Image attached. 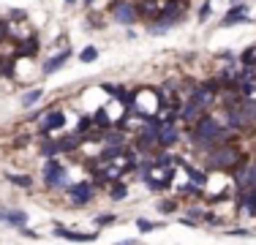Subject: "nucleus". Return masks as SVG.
Returning <instances> with one entry per match:
<instances>
[{
	"label": "nucleus",
	"instance_id": "obj_1",
	"mask_svg": "<svg viewBox=\"0 0 256 245\" xmlns=\"http://www.w3.org/2000/svg\"><path fill=\"white\" fill-rule=\"evenodd\" d=\"M242 161H248V156L232 142V144H221L212 152H207L202 169H207V172H232L234 166H240Z\"/></svg>",
	"mask_w": 256,
	"mask_h": 245
},
{
	"label": "nucleus",
	"instance_id": "obj_2",
	"mask_svg": "<svg viewBox=\"0 0 256 245\" xmlns=\"http://www.w3.org/2000/svg\"><path fill=\"white\" fill-rule=\"evenodd\" d=\"M226 134H232V131L221 122V118L212 114V112H204L194 126H188V139H191V144L212 142V139H221V136H226Z\"/></svg>",
	"mask_w": 256,
	"mask_h": 245
},
{
	"label": "nucleus",
	"instance_id": "obj_3",
	"mask_svg": "<svg viewBox=\"0 0 256 245\" xmlns=\"http://www.w3.org/2000/svg\"><path fill=\"white\" fill-rule=\"evenodd\" d=\"M71 177H68V166H66L63 161L58 158H46L44 164H41V186H44V191H58V194H66V188L71 186Z\"/></svg>",
	"mask_w": 256,
	"mask_h": 245
},
{
	"label": "nucleus",
	"instance_id": "obj_4",
	"mask_svg": "<svg viewBox=\"0 0 256 245\" xmlns=\"http://www.w3.org/2000/svg\"><path fill=\"white\" fill-rule=\"evenodd\" d=\"M66 196H68L71 207H88L90 202L96 199V186L93 180H74L68 188H66Z\"/></svg>",
	"mask_w": 256,
	"mask_h": 245
},
{
	"label": "nucleus",
	"instance_id": "obj_5",
	"mask_svg": "<svg viewBox=\"0 0 256 245\" xmlns=\"http://www.w3.org/2000/svg\"><path fill=\"white\" fill-rule=\"evenodd\" d=\"M63 128H66V112L63 109H46L44 118H38L36 136H52L54 131H63Z\"/></svg>",
	"mask_w": 256,
	"mask_h": 245
},
{
	"label": "nucleus",
	"instance_id": "obj_6",
	"mask_svg": "<svg viewBox=\"0 0 256 245\" xmlns=\"http://www.w3.org/2000/svg\"><path fill=\"white\" fill-rule=\"evenodd\" d=\"M106 11H109V16H112L118 24H134V22H139V14H136V6L131 3V0H118V3H112L109 0V6H106Z\"/></svg>",
	"mask_w": 256,
	"mask_h": 245
},
{
	"label": "nucleus",
	"instance_id": "obj_7",
	"mask_svg": "<svg viewBox=\"0 0 256 245\" xmlns=\"http://www.w3.org/2000/svg\"><path fill=\"white\" fill-rule=\"evenodd\" d=\"M52 234L60 237V240H68V242H96L101 237L98 229L93 232H76V229H68V226H52Z\"/></svg>",
	"mask_w": 256,
	"mask_h": 245
},
{
	"label": "nucleus",
	"instance_id": "obj_8",
	"mask_svg": "<svg viewBox=\"0 0 256 245\" xmlns=\"http://www.w3.org/2000/svg\"><path fill=\"white\" fill-rule=\"evenodd\" d=\"M182 131L178 122H161L158 128V150H172L174 144H180Z\"/></svg>",
	"mask_w": 256,
	"mask_h": 245
},
{
	"label": "nucleus",
	"instance_id": "obj_9",
	"mask_svg": "<svg viewBox=\"0 0 256 245\" xmlns=\"http://www.w3.org/2000/svg\"><path fill=\"white\" fill-rule=\"evenodd\" d=\"M221 122L229 128L232 134H246V131H251V126H248V120H246V114L240 112V106H226L224 109V118H221Z\"/></svg>",
	"mask_w": 256,
	"mask_h": 245
},
{
	"label": "nucleus",
	"instance_id": "obj_10",
	"mask_svg": "<svg viewBox=\"0 0 256 245\" xmlns=\"http://www.w3.org/2000/svg\"><path fill=\"white\" fill-rule=\"evenodd\" d=\"M246 22H251V16H248V6L246 3H234V6H229V11L221 16L218 28H234V24H246Z\"/></svg>",
	"mask_w": 256,
	"mask_h": 245
},
{
	"label": "nucleus",
	"instance_id": "obj_11",
	"mask_svg": "<svg viewBox=\"0 0 256 245\" xmlns=\"http://www.w3.org/2000/svg\"><path fill=\"white\" fill-rule=\"evenodd\" d=\"M71 54H74V49L66 46L63 52H58V54H52V58H46L44 63H41V76H52V74H58V71L71 60Z\"/></svg>",
	"mask_w": 256,
	"mask_h": 245
},
{
	"label": "nucleus",
	"instance_id": "obj_12",
	"mask_svg": "<svg viewBox=\"0 0 256 245\" xmlns=\"http://www.w3.org/2000/svg\"><path fill=\"white\" fill-rule=\"evenodd\" d=\"M82 136L74 131V134H63V136L58 139V147H60V156H74V152L82 150Z\"/></svg>",
	"mask_w": 256,
	"mask_h": 245
},
{
	"label": "nucleus",
	"instance_id": "obj_13",
	"mask_svg": "<svg viewBox=\"0 0 256 245\" xmlns=\"http://www.w3.org/2000/svg\"><path fill=\"white\" fill-rule=\"evenodd\" d=\"M30 224V216L25 207H8V212H6V224L3 226H11V229H22V226Z\"/></svg>",
	"mask_w": 256,
	"mask_h": 245
},
{
	"label": "nucleus",
	"instance_id": "obj_14",
	"mask_svg": "<svg viewBox=\"0 0 256 245\" xmlns=\"http://www.w3.org/2000/svg\"><path fill=\"white\" fill-rule=\"evenodd\" d=\"M38 38L36 36H28L25 41H20L16 44V58H22V60H36L38 58Z\"/></svg>",
	"mask_w": 256,
	"mask_h": 245
},
{
	"label": "nucleus",
	"instance_id": "obj_15",
	"mask_svg": "<svg viewBox=\"0 0 256 245\" xmlns=\"http://www.w3.org/2000/svg\"><path fill=\"white\" fill-rule=\"evenodd\" d=\"M180 204H182V202L178 199V196H164V199L156 202V212H158V216H164V218L178 216V212H180Z\"/></svg>",
	"mask_w": 256,
	"mask_h": 245
},
{
	"label": "nucleus",
	"instance_id": "obj_16",
	"mask_svg": "<svg viewBox=\"0 0 256 245\" xmlns=\"http://www.w3.org/2000/svg\"><path fill=\"white\" fill-rule=\"evenodd\" d=\"M36 139H38V158L41 161L60 156V147H58V139L54 136H36Z\"/></svg>",
	"mask_w": 256,
	"mask_h": 245
},
{
	"label": "nucleus",
	"instance_id": "obj_17",
	"mask_svg": "<svg viewBox=\"0 0 256 245\" xmlns=\"http://www.w3.org/2000/svg\"><path fill=\"white\" fill-rule=\"evenodd\" d=\"M44 96H46L44 88H30L20 96V106L22 109H33V106H38V104L44 101Z\"/></svg>",
	"mask_w": 256,
	"mask_h": 245
},
{
	"label": "nucleus",
	"instance_id": "obj_18",
	"mask_svg": "<svg viewBox=\"0 0 256 245\" xmlns=\"http://www.w3.org/2000/svg\"><path fill=\"white\" fill-rule=\"evenodd\" d=\"M93 126L98 128V131H109V128H114V118L109 114L106 104H104V106H98V109L93 112Z\"/></svg>",
	"mask_w": 256,
	"mask_h": 245
},
{
	"label": "nucleus",
	"instance_id": "obj_19",
	"mask_svg": "<svg viewBox=\"0 0 256 245\" xmlns=\"http://www.w3.org/2000/svg\"><path fill=\"white\" fill-rule=\"evenodd\" d=\"M128 194H131V188H128L126 180H118V182H112V186L106 188L109 202H123V199H128Z\"/></svg>",
	"mask_w": 256,
	"mask_h": 245
},
{
	"label": "nucleus",
	"instance_id": "obj_20",
	"mask_svg": "<svg viewBox=\"0 0 256 245\" xmlns=\"http://www.w3.org/2000/svg\"><path fill=\"white\" fill-rule=\"evenodd\" d=\"M136 229H139V234H153V232H161V229H166V220L136 218Z\"/></svg>",
	"mask_w": 256,
	"mask_h": 245
},
{
	"label": "nucleus",
	"instance_id": "obj_21",
	"mask_svg": "<svg viewBox=\"0 0 256 245\" xmlns=\"http://www.w3.org/2000/svg\"><path fill=\"white\" fill-rule=\"evenodd\" d=\"M6 180H8L14 188H20V191H30V188L36 186V182H33V177L25 174V172H22V174H6Z\"/></svg>",
	"mask_w": 256,
	"mask_h": 245
},
{
	"label": "nucleus",
	"instance_id": "obj_22",
	"mask_svg": "<svg viewBox=\"0 0 256 245\" xmlns=\"http://www.w3.org/2000/svg\"><path fill=\"white\" fill-rule=\"evenodd\" d=\"M240 112L246 114L248 126H251V128H256V98H242V104H240Z\"/></svg>",
	"mask_w": 256,
	"mask_h": 245
},
{
	"label": "nucleus",
	"instance_id": "obj_23",
	"mask_svg": "<svg viewBox=\"0 0 256 245\" xmlns=\"http://www.w3.org/2000/svg\"><path fill=\"white\" fill-rule=\"evenodd\" d=\"M174 24L169 22V20H156V22H148V33L150 36H164L166 30H172Z\"/></svg>",
	"mask_w": 256,
	"mask_h": 245
},
{
	"label": "nucleus",
	"instance_id": "obj_24",
	"mask_svg": "<svg viewBox=\"0 0 256 245\" xmlns=\"http://www.w3.org/2000/svg\"><path fill=\"white\" fill-rule=\"evenodd\" d=\"M118 212H101V216H96V220H93V224H96V229H106V226H114V224H118Z\"/></svg>",
	"mask_w": 256,
	"mask_h": 245
},
{
	"label": "nucleus",
	"instance_id": "obj_25",
	"mask_svg": "<svg viewBox=\"0 0 256 245\" xmlns=\"http://www.w3.org/2000/svg\"><path fill=\"white\" fill-rule=\"evenodd\" d=\"M76 58L82 60V63H96V60H98V46H93V44H90V46H84L82 52L76 54Z\"/></svg>",
	"mask_w": 256,
	"mask_h": 245
},
{
	"label": "nucleus",
	"instance_id": "obj_26",
	"mask_svg": "<svg viewBox=\"0 0 256 245\" xmlns=\"http://www.w3.org/2000/svg\"><path fill=\"white\" fill-rule=\"evenodd\" d=\"M240 66H251V68H256V44H251L246 52H240Z\"/></svg>",
	"mask_w": 256,
	"mask_h": 245
},
{
	"label": "nucleus",
	"instance_id": "obj_27",
	"mask_svg": "<svg viewBox=\"0 0 256 245\" xmlns=\"http://www.w3.org/2000/svg\"><path fill=\"white\" fill-rule=\"evenodd\" d=\"M204 212H207L204 204H188V207H186V216L194 218V220H199V224L204 220Z\"/></svg>",
	"mask_w": 256,
	"mask_h": 245
},
{
	"label": "nucleus",
	"instance_id": "obj_28",
	"mask_svg": "<svg viewBox=\"0 0 256 245\" xmlns=\"http://www.w3.org/2000/svg\"><path fill=\"white\" fill-rule=\"evenodd\" d=\"M93 128V114H79V122H76V134L84 136V134Z\"/></svg>",
	"mask_w": 256,
	"mask_h": 245
},
{
	"label": "nucleus",
	"instance_id": "obj_29",
	"mask_svg": "<svg viewBox=\"0 0 256 245\" xmlns=\"http://www.w3.org/2000/svg\"><path fill=\"white\" fill-rule=\"evenodd\" d=\"M226 237H254L256 232L254 229H246V226H232V229H226L224 232Z\"/></svg>",
	"mask_w": 256,
	"mask_h": 245
},
{
	"label": "nucleus",
	"instance_id": "obj_30",
	"mask_svg": "<svg viewBox=\"0 0 256 245\" xmlns=\"http://www.w3.org/2000/svg\"><path fill=\"white\" fill-rule=\"evenodd\" d=\"M210 16H212V3H210V0H204V3L199 6V14H196V20H199V22H207Z\"/></svg>",
	"mask_w": 256,
	"mask_h": 245
},
{
	"label": "nucleus",
	"instance_id": "obj_31",
	"mask_svg": "<svg viewBox=\"0 0 256 245\" xmlns=\"http://www.w3.org/2000/svg\"><path fill=\"white\" fill-rule=\"evenodd\" d=\"M22 237H28V240H41V232H36V229H30V226H22V229H16Z\"/></svg>",
	"mask_w": 256,
	"mask_h": 245
},
{
	"label": "nucleus",
	"instance_id": "obj_32",
	"mask_svg": "<svg viewBox=\"0 0 256 245\" xmlns=\"http://www.w3.org/2000/svg\"><path fill=\"white\" fill-rule=\"evenodd\" d=\"M178 220H180V226H186V229H199V226H202L199 220H194V218H188V216H180Z\"/></svg>",
	"mask_w": 256,
	"mask_h": 245
},
{
	"label": "nucleus",
	"instance_id": "obj_33",
	"mask_svg": "<svg viewBox=\"0 0 256 245\" xmlns=\"http://www.w3.org/2000/svg\"><path fill=\"white\" fill-rule=\"evenodd\" d=\"M8 20H11V22H16V20L25 22V20H28V14H25V11H20V8H11V11H8Z\"/></svg>",
	"mask_w": 256,
	"mask_h": 245
},
{
	"label": "nucleus",
	"instance_id": "obj_34",
	"mask_svg": "<svg viewBox=\"0 0 256 245\" xmlns=\"http://www.w3.org/2000/svg\"><path fill=\"white\" fill-rule=\"evenodd\" d=\"M6 38H8V22H6V20H0V44H3Z\"/></svg>",
	"mask_w": 256,
	"mask_h": 245
},
{
	"label": "nucleus",
	"instance_id": "obj_35",
	"mask_svg": "<svg viewBox=\"0 0 256 245\" xmlns=\"http://www.w3.org/2000/svg\"><path fill=\"white\" fill-rule=\"evenodd\" d=\"M251 186L256 188V158H251Z\"/></svg>",
	"mask_w": 256,
	"mask_h": 245
},
{
	"label": "nucleus",
	"instance_id": "obj_36",
	"mask_svg": "<svg viewBox=\"0 0 256 245\" xmlns=\"http://www.w3.org/2000/svg\"><path fill=\"white\" fill-rule=\"evenodd\" d=\"M114 245H139L136 237H128V240H120V242H114Z\"/></svg>",
	"mask_w": 256,
	"mask_h": 245
},
{
	"label": "nucleus",
	"instance_id": "obj_37",
	"mask_svg": "<svg viewBox=\"0 0 256 245\" xmlns=\"http://www.w3.org/2000/svg\"><path fill=\"white\" fill-rule=\"evenodd\" d=\"M6 212H8V204H0V224H6Z\"/></svg>",
	"mask_w": 256,
	"mask_h": 245
},
{
	"label": "nucleus",
	"instance_id": "obj_38",
	"mask_svg": "<svg viewBox=\"0 0 256 245\" xmlns=\"http://www.w3.org/2000/svg\"><path fill=\"white\" fill-rule=\"evenodd\" d=\"M63 3H66V6H74V3H76V0H63Z\"/></svg>",
	"mask_w": 256,
	"mask_h": 245
},
{
	"label": "nucleus",
	"instance_id": "obj_39",
	"mask_svg": "<svg viewBox=\"0 0 256 245\" xmlns=\"http://www.w3.org/2000/svg\"><path fill=\"white\" fill-rule=\"evenodd\" d=\"M234 3H242V0H232V6H234Z\"/></svg>",
	"mask_w": 256,
	"mask_h": 245
},
{
	"label": "nucleus",
	"instance_id": "obj_40",
	"mask_svg": "<svg viewBox=\"0 0 256 245\" xmlns=\"http://www.w3.org/2000/svg\"><path fill=\"white\" fill-rule=\"evenodd\" d=\"M210 3H212V0H210Z\"/></svg>",
	"mask_w": 256,
	"mask_h": 245
},
{
	"label": "nucleus",
	"instance_id": "obj_41",
	"mask_svg": "<svg viewBox=\"0 0 256 245\" xmlns=\"http://www.w3.org/2000/svg\"><path fill=\"white\" fill-rule=\"evenodd\" d=\"M254 22H256V20H254Z\"/></svg>",
	"mask_w": 256,
	"mask_h": 245
}]
</instances>
